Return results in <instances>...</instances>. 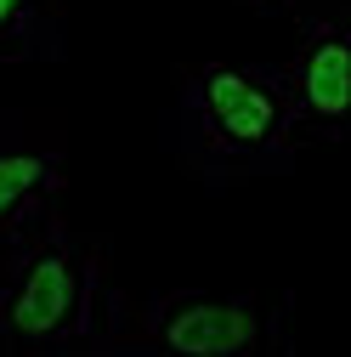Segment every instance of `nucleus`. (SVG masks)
<instances>
[{
    "instance_id": "1",
    "label": "nucleus",
    "mask_w": 351,
    "mask_h": 357,
    "mask_svg": "<svg viewBox=\"0 0 351 357\" xmlns=\"http://www.w3.org/2000/svg\"><path fill=\"white\" fill-rule=\"evenodd\" d=\"M0 250H6L0 261V346L17 357L91 351L108 306L102 255L57 215V204L34 215Z\"/></svg>"
},
{
    "instance_id": "2",
    "label": "nucleus",
    "mask_w": 351,
    "mask_h": 357,
    "mask_svg": "<svg viewBox=\"0 0 351 357\" xmlns=\"http://www.w3.org/2000/svg\"><path fill=\"white\" fill-rule=\"evenodd\" d=\"M176 119L193 165L215 182L227 176H278L295 165V125L272 68L260 63H198L182 74Z\"/></svg>"
},
{
    "instance_id": "3",
    "label": "nucleus",
    "mask_w": 351,
    "mask_h": 357,
    "mask_svg": "<svg viewBox=\"0 0 351 357\" xmlns=\"http://www.w3.org/2000/svg\"><path fill=\"white\" fill-rule=\"evenodd\" d=\"M272 312L255 295H204V289H164L148 301H125L108 289L102 329L91 351L130 357H260L272 346Z\"/></svg>"
},
{
    "instance_id": "4",
    "label": "nucleus",
    "mask_w": 351,
    "mask_h": 357,
    "mask_svg": "<svg viewBox=\"0 0 351 357\" xmlns=\"http://www.w3.org/2000/svg\"><path fill=\"white\" fill-rule=\"evenodd\" d=\"M295 142H340L351 119V29L340 12H300V46L272 68Z\"/></svg>"
},
{
    "instance_id": "5",
    "label": "nucleus",
    "mask_w": 351,
    "mask_h": 357,
    "mask_svg": "<svg viewBox=\"0 0 351 357\" xmlns=\"http://www.w3.org/2000/svg\"><path fill=\"white\" fill-rule=\"evenodd\" d=\"M68 182V159L57 142L0 137V244L17 238L34 215H46Z\"/></svg>"
},
{
    "instance_id": "6",
    "label": "nucleus",
    "mask_w": 351,
    "mask_h": 357,
    "mask_svg": "<svg viewBox=\"0 0 351 357\" xmlns=\"http://www.w3.org/2000/svg\"><path fill=\"white\" fill-rule=\"evenodd\" d=\"M63 0H0V63L57 57Z\"/></svg>"
},
{
    "instance_id": "7",
    "label": "nucleus",
    "mask_w": 351,
    "mask_h": 357,
    "mask_svg": "<svg viewBox=\"0 0 351 357\" xmlns=\"http://www.w3.org/2000/svg\"><path fill=\"white\" fill-rule=\"evenodd\" d=\"M249 6H255V12H289L295 0H249Z\"/></svg>"
}]
</instances>
